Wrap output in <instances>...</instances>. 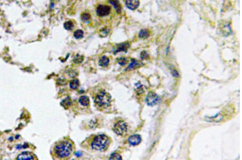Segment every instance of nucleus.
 <instances>
[{"mask_svg": "<svg viewBox=\"0 0 242 160\" xmlns=\"http://www.w3.org/2000/svg\"><path fill=\"white\" fill-rule=\"evenodd\" d=\"M73 151V144L69 140H63L58 142L54 147L53 153L58 158H70Z\"/></svg>", "mask_w": 242, "mask_h": 160, "instance_id": "1", "label": "nucleus"}, {"mask_svg": "<svg viewBox=\"0 0 242 160\" xmlns=\"http://www.w3.org/2000/svg\"><path fill=\"white\" fill-rule=\"evenodd\" d=\"M110 142L109 138L105 135H98L95 136L91 141V146L96 150L104 151L108 148Z\"/></svg>", "mask_w": 242, "mask_h": 160, "instance_id": "2", "label": "nucleus"}, {"mask_svg": "<svg viewBox=\"0 0 242 160\" xmlns=\"http://www.w3.org/2000/svg\"><path fill=\"white\" fill-rule=\"evenodd\" d=\"M111 96L105 91H101L96 96L95 102L98 107L107 108L110 105Z\"/></svg>", "mask_w": 242, "mask_h": 160, "instance_id": "3", "label": "nucleus"}, {"mask_svg": "<svg viewBox=\"0 0 242 160\" xmlns=\"http://www.w3.org/2000/svg\"><path fill=\"white\" fill-rule=\"evenodd\" d=\"M127 125L123 121H119L117 122L113 127L114 132L119 135H123L127 132Z\"/></svg>", "mask_w": 242, "mask_h": 160, "instance_id": "4", "label": "nucleus"}, {"mask_svg": "<svg viewBox=\"0 0 242 160\" xmlns=\"http://www.w3.org/2000/svg\"><path fill=\"white\" fill-rule=\"evenodd\" d=\"M160 100V98L159 96L154 92H150L145 99V102L147 105L153 106L159 104Z\"/></svg>", "mask_w": 242, "mask_h": 160, "instance_id": "5", "label": "nucleus"}, {"mask_svg": "<svg viewBox=\"0 0 242 160\" xmlns=\"http://www.w3.org/2000/svg\"><path fill=\"white\" fill-rule=\"evenodd\" d=\"M110 11V7L107 5H99L96 9L97 15L100 17H103L109 15Z\"/></svg>", "mask_w": 242, "mask_h": 160, "instance_id": "6", "label": "nucleus"}, {"mask_svg": "<svg viewBox=\"0 0 242 160\" xmlns=\"http://www.w3.org/2000/svg\"><path fill=\"white\" fill-rule=\"evenodd\" d=\"M141 141V137L139 135L135 134L131 135L129 137L128 139V142L129 144L132 146H137L139 145Z\"/></svg>", "mask_w": 242, "mask_h": 160, "instance_id": "7", "label": "nucleus"}, {"mask_svg": "<svg viewBox=\"0 0 242 160\" xmlns=\"http://www.w3.org/2000/svg\"><path fill=\"white\" fill-rule=\"evenodd\" d=\"M127 7L130 10H135L139 5V0H126Z\"/></svg>", "mask_w": 242, "mask_h": 160, "instance_id": "8", "label": "nucleus"}, {"mask_svg": "<svg viewBox=\"0 0 242 160\" xmlns=\"http://www.w3.org/2000/svg\"><path fill=\"white\" fill-rule=\"evenodd\" d=\"M35 157L34 155L32 154L30 152L28 151H26V152H23L21 154L18 155V156L17 157V159L21 160H29V159H34Z\"/></svg>", "mask_w": 242, "mask_h": 160, "instance_id": "9", "label": "nucleus"}, {"mask_svg": "<svg viewBox=\"0 0 242 160\" xmlns=\"http://www.w3.org/2000/svg\"><path fill=\"white\" fill-rule=\"evenodd\" d=\"M130 44L129 43H123L120 44H118L116 46L114 51L115 53L121 52V51H127L128 49L129 48Z\"/></svg>", "mask_w": 242, "mask_h": 160, "instance_id": "10", "label": "nucleus"}, {"mask_svg": "<svg viewBox=\"0 0 242 160\" xmlns=\"http://www.w3.org/2000/svg\"><path fill=\"white\" fill-rule=\"evenodd\" d=\"M141 65V63L138 62V61L136 60H131V62L130 64L129 65L127 69L128 70H135L137 68H138Z\"/></svg>", "mask_w": 242, "mask_h": 160, "instance_id": "11", "label": "nucleus"}, {"mask_svg": "<svg viewBox=\"0 0 242 160\" xmlns=\"http://www.w3.org/2000/svg\"><path fill=\"white\" fill-rule=\"evenodd\" d=\"M109 2L114 7L117 13L119 14L121 13V5L119 0H110Z\"/></svg>", "mask_w": 242, "mask_h": 160, "instance_id": "12", "label": "nucleus"}, {"mask_svg": "<svg viewBox=\"0 0 242 160\" xmlns=\"http://www.w3.org/2000/svg\"><path fill=\"white\" fill-rule=\"evenodd\" d=\"M150 32L148 29H142L139 32L138 36L140 38L145 39L150 36Z\"/></svg>", "mask_w": 242, "mask_h": 160, "instance_id": "13", "label": "nucleus"}, {"mask_svg": "<svg viewBox=\"0 0 242 160\" xmlns=\"http://www.w3.org/2000/svg\"><path fill=\"white\" fill-rule=\"evenodd\" d=\"M109 63V59L106 56H103L99 61V64L100 66L103 67H106L108 65Z\"/></svg>", "mask_w": 242, "mask_h": 160, "instance_id": "14", "label": "nucleus"}, {"mask_svg": "<svg viewBox=\"0 0 242 160\" xmlns=\"http://www.w3.org/2000/svg\"><path fill=\"white\" fill-rule=\"evenodd\" d=\"M80 103L84 106H88L89 105V99L87 96H82L79 99Z\"/></svg>", "mask_w": 242, "mask_h": 160, "instance_id": "15", "label": "nucleus"}, {"mask_svg": "<svg viewBox=\"0 0 242 160\" xmlns=\"http://www.w3.org/2000/svg\"><path fill=\"white\" fill-rule=\"evenodd\" d=\"M61 105L65 108H69L71 105H72V101L70 98L67 97L64 100L62 101Z\"/></svg>", "mask_w": 242, "mask_h": 160, "instance_id": "16", "label": "nucleus"}, {"mask_svg": "<svg viewBox=\"0 0 242 160\" xmlns=\"http://www.w3.org/2000/svg\"><path fill=\"white\" fill-rule=\"evenodd\" d=\"M70 87L72 89H77L79 86V81L78 79H73L71 81L70 83Z\"/></svg>", "mask_w": 242, "mask_h": 160, "instance_id": "17", "label": "nucleus"}, {"mask_svg": "<svg viewBox=\"0 0 242 160\" xmlns=\"http://www.w3.org/2000/svg\"><path fill=\"white\" fill-rule=\"evenodd\" d=\"M64 28L67 30H71L74 28V24L72 21H67L64 23Z\"/></svg>", "mask_w": 242, "mask_h": 160, "instance_id": "18", "label": "nucleus"}, {"mask_svg": "<svg viewBox=\"0 0 242 160\" xmlns=\"http://www.w3.org/2000/svg\"><path fill=\"white\" fill-rule=\"evenodd\" d=\"M83 32L81 30H77L74 33V36L77 39H80L83 37Z\"/></svg>", "mask_w": 242, "mask_h": 160, "instance_id": "19", "label": "nucleus"}, {"mask_svg": "<svg viewBox=\"0 0 242 160\" xmlns=\"http://www.w3.org/2000/svg\"><path fill=\"white\" fill-rule=\"evenodd\" d=\"M91 19V15L89 13H83L81 15V19L84 21H87Z\"/></svg>", "mask_w": 242, "mask_h": 160, "instance_id": "20", "label": "nucleus"}, {"mask_svg": "<svg viewBox=\"0 0 242 160\" xmlns=\"http://www.w3.org/2000/svg\"><path fill=\"white\" fill-rule=\"evenodd\" d=\"M109 30H108L107 28H104L100 31V35L102 37H106L108 35V33H109Z\"/></svg>", "mask_w": 242, "mask_h": 160, "instance_id": "21", "label": "nucleus"}, {"mask_svg": "<svg viewBox=\"0 0 242 160\" xmlns=\"http://www.w3.org/2000/svg\"><path fill=\"white\" fill-rule=\"evenodd\" d=\"M109 158L110 159H121L122 157L120 154L117 153H114L111 155Z\"/></svg>", "mask_w": 242, "mask_h": 160, "instance_id": "22", "label": "nucleus"}, {"mask_svg": "<svg viewBox=\"0 0 242 160\" xmlns=\"http://www.w3.org/2000/svg\"><path fill=\"white\" fill-rule=\"evenodd\" d=\"M83 61V57L81 56H80L79 55H77L76 57L74 58V62L76 63H80L82 62Z\"/></svg>", "mask_w": 242, "mask_h": 160, "instance_id": "23", "label": "nucleus"}, {"mask_svg": "<svg viewBox=\"0 0 242 160\" xmlns=\"http://www.w3.org/2000/svg\"><path fill=\"white\" fill-rule=\"evenodd\" d=\"M127 60L126 58H121L119 60V63L122 66L126 65L127 63Z\"/></svg>", "mask_w": 242, "mask_h": 160, "instance_id": "24", "label": "nucleus"}, {"mask_svg": "<svg viewBox=\"0 0 242 160\" xmlns=\"http://www.w3.org/2000/svg\"><path fill=\"white\" fill-rule=\"evenodd\" d=\"M172 75H173V76L174 77H178L179 76V73L178 72V71L176 70H175V69H173L172 71Z\"/></svg>", "mask_w": 242, "mask_h": 160, "instance_id": "25", "label": "nucleus"}, {"mask_svg": "<svg viewBox=\"0 0 242 160\" xmlns=\"http://www.w3.org/2000/svg\"><path fill=\"white\" fill-rule=\"evenodd\" d=\"M147 55V53L145 51H143V52H141V59H144V58H146V56Z\"/></svg>", "mask_w": 242, "mask_h": 160, "instance_id": "26", "label": "nucleus"}]
</instances>
